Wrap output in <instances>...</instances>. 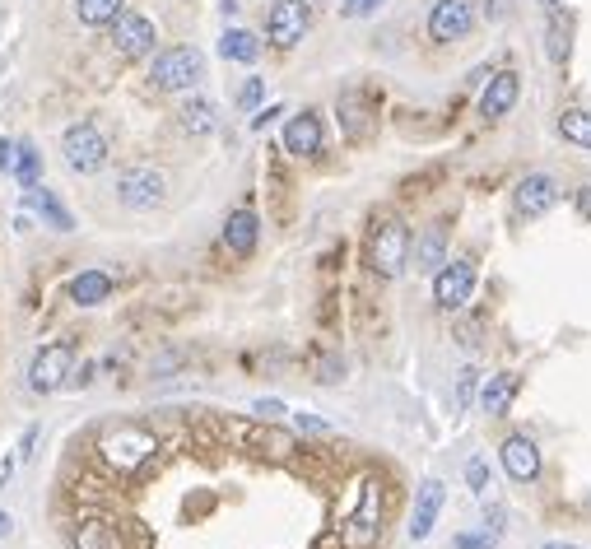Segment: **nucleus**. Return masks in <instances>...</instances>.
Returning a JSON list of instances; mask_svg holds the SVG:
<instances>
[{
    "instance_id": "18",
    "label": "nucleus",
    "mask_w": 591,
    "mask_h": 549,
    "mask_svg": "<svg viewBox=\"0 0 591 549\" xmlns=\"http://www.w3.org/2000/svg\"><path fill=\"white\" fill-rule=\"evenodd\" d=\"M256 242H261V219H256L252 210H233V215L224 219V247L247 261V256L256 252Z\"/></svg>"
},
{
    "instance_id": "3",
    "label": "nucleus",
    "mask_w": 591,
    "mask_h": 549,
    "mask_svg": "<svg viewBox=\"0 0 591 549\" xmlns=\"http://www.w3.org/2000/svg\"><path fill=\"white\" fill-rule=\"evenodd\" d=\"M410 224L405 219H377L368 228V242H363V261L373 270L377 280H396L410 261Z\"/></svg>"
},
{
    "instance_id": "25",
    "label": "nucleus",
    "mask_w": 591,
    "mask_h": 549,
    "mask_svg": "<svg viewBox=\"0 0 591 549\" xmlns=\"http://www.w3.org/2000/svg\"><path fill=\"white\" fill-rule=\"evenodd\" d=\"M177 121H182V131L187 135H210L219 126V112H215L210 98H187L182 112H177Z\"/></svg>"
},
{
    "instance_id": "41",
    "label": "nucleus",
    "mask_w": 591,
    "mask_h": 549,
    "mask_svg": "<svg viewBox=\"0 0 591 549\" xmlns=\"http://www.w3.org/2000/svg\"><path fill=\"white\" fill-rule=\"evenodd\" d=\"M252 410H256V415H261V419H275V415H284V405H280V401H256Z\"/></svg>"
},
{
    "instance_id": "26",
    "label": "nucleus",
    "mask_w": 591,
    "mask_h": 549,
    "mask_svg": "<svg viewBox=\"0 0 591 549\" xmlns=\"http://www.w3.org/2000/svg\"><path fill=\"white\" fill-rule=\"evenodd\" d=\"M559 140L573 149H591V108L559 112Z\"/></svg>"
},
{
    "instance_id": "14",
    "label": "nucleus",
    "mask_w": 591,
    "mask_h": 549,
    "mask_svg": "<svg viewBox=\"0 0 591 549\" xmlns=\"http://www.w3.org/2000/svg\"><path fill=\"white\" fill-rule=\"evenodd\" d=\"M517 98H522V75L517 70H498V75H489V84H484L480 94V117L484 121H503L512 108H517Z\"/></svg>"
},
{
    "instance_id": "9",
    "label": "nucleus",
    "mask_w": 591,
    "mask_h": 549,
    "mask_svg": "<svg viewBox=\"0 0 591 549\" xmlns=\"http://www.w3.org/2000/svg\"><path fill=\"white\" fill-rule=\"evenodd\" d=\"M475 284H480L475 261H447V266L433 275V303L443 312H461L475 298Z\"/></svg>"
},
{
    "instance_id": "15",
    "label": "nucleus",
    "mask_w": 591,
    "mask_h": 549,
    "mask_svg": "<svg viewBox=\"0 0 591 549\" xmlns=\"http://www.w3.org/2000/svg\"><path fill=\"white\" fill-rule=\"evenodd\" d=\"M284 149L294 154V159H312V154H322L326 149V126L317 112H294V117L284 121Z\"/></svg>"
},
{
    "instance_id": "34",
    "label": "nucleus",
    "mask_w": 591,
    "mask_h": 549,
    "mask_svg": "<svg viewBox=\"0 0 591 549\" xmlns=\"http://www.w3.org/2000/svg\"><path fill=\"white\" fill-rule=\"evenodd\" d=\"M480 391V368H461V382H457V405H471V396Z\"/></svg>"
},
{
    "instance_id": "10",
    "label": "nucleus",
    "mask_w": 591,
    "mask_h": 549,
    "mask_svg": "<svg viewBox=\"0 0 591 549\" xmlns=\"http://www.w3.org/2000/svg\"><path fill=\"white\" fill-rule=\"evenodd\" d=\"M117 201L126 210H159L168 201V177L159 168H126L117 177Z\"/></svg>"
},
{
    "instance_id": "7",
    "label": "nucleus",
    "mask_w": 591,
    "mask_h": 549,
    "mask_svg": "<svg viewBox=\"0 0 591 549\" xmlns=\"http://www.w3.org/2000/svg\"><path fill=\"white\" fill-rule=\"evenodd\" d=\"M308 28H312L308 0H270V10H266V38H270V47L294 52L298 42L308 38Z\"/></svg>"
},
{
    "instance_id": "16",
    "label": "nucleus",
    "mask_w": 591,
    "mask_h": 549,
    "mask_svg": "<svg viewBox=\"0 0 591 549\" xmlns=\"http://www.w3.org/2000/svg\"><path fill=\"white\" fill-rule=\"evenodd\" d=\"M447 247H452V224H429L410 242V261H415L424 275H438L447 266Z\"/></svg>"
},
{
    "instance_id": "23",
    "label": "nucleus",
    "mask_w": 591,
    "mask_h": 549,
    "mask_svg": "<svg viewBox=\"0 0 591 549\" xmlns=\"http://www.w3.org/2000/svg\"><path fill=\"white\" fill-rule=\"evenodd\" d=\"M219 56L233 61V66H256V56H261V38H256L252 28H229V33L219 38Z\"/></svg>"
},
{
    "instance_id": "21",
    "label": "nucleus",
    "mask_w": 591,
    "mask_h": 549,
    "mask_svg": "<svg viewBox=\"0 0 591 549\" xmlns=\"http://www.w3.org/2000/svg\"><path fill=\"white\" fill-rule=\"evenodd\" d=\"M24 205H28V210H33V215H38L47 228H56V233H70V228H75V215H70L66 205L56 201L47 187H28V191H24Z\"/></svg>"
},
{
    "instance_id": "12",
    "label": "nucleus",
    "mask_w": 591,
    "mask_h": 549,
    "mask_svg": "<svg viewBox=\"0 0 591 549\" xmlns=\"http://www.w3.org/2000/svg\"><path fill=\"white\" fill-rule=\"evenodd\" d=\"M554 201H559V187H554L550 173H526L512 187V215L517 219H540L545 210H554Z\"/></svg>"
},
{
    "instance_id": "33",
    "label": "nucleus",
    "mask_w": 591,
    "mask_h": 549,
    "mask_svg": "<svg viewBox=\"0 0 591 549\" xmlns=\"http://www.w3.org/2000/svg\"><path fill=\"white\" fill-rule=\"evenodd\" d=\"M457 549H498V536L494 531H461Z\"/></svg>"
},
{
    "instance_id": "17",
    "label": "nucleus",
    "mask_w": 591,
    "mask_h": 549,
    "mask_svg": "<svg viewBox=\"0 0 591 549\" xmlns=\"http://www.w3.org/2000/svg\"><path fill=\"white\" fill-rule=\"evenodd\" d=\"M447 503V489L443 480H424L415 494V508H410V540H424L433 531V522H438V512H443Z\"/></svg>"
},
{
    "instance_id": "13",
    "label": "nucleus",
    "mask_w": 591,
    "mask_h": 549,
    "mask_svg": "<svg viewBox=\"0 0 591 549\" xmlns=\"http://www.w3.org/2000/svg\"><path fill=\"white\" fill-rule=\"evenodd\" d=\"M498 461L508 470V480H517V484L540 480V447L531 433H508V438L498 442Z\"/></svg>"
},
{
    "instance_id": "42",
    "label": "nucleus",
    "mask_w": 591,
    "mask_h": 549,
    "mask_svg": "<svg viewBox=\"0 0 591 549\" xmlns=\"http://www.w3.org/2000/svg\"><path fill=\"white\" fill-rule=\"evenodd\" d=\"M10 475H14V456H0V489L10 484Z\"/></svg>"
},
{
    "instance_id": "46",
    "label": "nucleus",
    "mask_w": 591,
    "mask_h": 549,
    "mask_svg": "<svg viewBox=\"0 0 591 549\" xmlns=\"http://www.w3.org/2000/svg\"><path fill=\"white\" fill-rule=\"evenodd\" d=\"M559 5H564V0H540V10H559Z\"/></svg>"
},
{
    "instance_id": "11",
    "label": "nucleus",
    "mask_w": 591,
    "mask_h": 549,
    "mask_svg": "<svg viewBox=\"0 0 591 549\" xmlns=\"http://www.w3.org/2000/svg\"><path fill=\"white\" fill-rule=\"evenodd\" d=\"M475 0H433L429 10V38L433 42H461L475 28Z\"/></svg>"
},
{
    "instance_id": "1",
    "label": "nucleus",
    "mask_w": 591,
    "mask_h": 549,
    "mask_svg": "<svg viewBox=\"0 0 591 549\" xmlns=\"http://www.w3.org/2000/svg\"><path fill=\"white\" fill-rule=\"evenodd\" d=\"M382 517H387V489H382L377 475H363V480H354L350 508L340 512V522L331 526L326 549H377Z\"/></svg>"
},
{
    "instance_id": "8",
    "label": "nucleus",
    "mask_w": 591,
    "mask_h": 549,
    "mask_svg": "<svg viewBox=\"0 0 591 549\" xmlns=\"http://www.w3.org/2000/svg\"><path fill=\"white\" fill-rule=\"evenodd\" d=\"M112 47H117L126 61H145V56H154V47H159V28H154L149 14L121 10L117 19H112Z\"/></svg>"
},
{
    "instance_id": "40",
    "label": "nucleus",
    "mask_w": 591,
    "mask_h": 549,
    "mask_svg": "<svg viewBox=\"0 0 591 549\" xmlns=\"http://www.w3.org/2000/svg\"><path fill=\"white\" fill-rule=\"evenodd\" d=\"M294 424L308 433H326V419H317V415H294Z\"/></svg>"
},
{
    "instance_id": "24",
    "label": "nucleus",
    "mask_w": 591,
    "mask_h": 549,
    "mask_svg": "<svg viewBox=\"0 0 591 549\" xmlns=\"http://www.w3.org/2000/svg\"><path fill=\"white\" fill-rule=\"evenodd\" d=\"M340 121H345V135H350V140H368V135H373V112H368V103H363L354 89L340 94Z\"/></svg>"
},
{
    "instance_id": "5",
    "label": "nucleus",
    "mask_w": 591,
    "mask_h": 549,
    "mask_svg": "<svg viewBox=\"0 0 591 549\" xmlns=\"http://www.w3.org/2000/svg\"><path fill=\"white\" fill-rule=\"evenodd\" d=\"M61 159H66L70 173H84V177L98 173L108 163V135L98 131L94 121H75L61 135Z\"/></svg>"
},
{
    "instance_id": "6",
    "label": "nucleus",
    "mask_w": 591,
    "mask_h": 549,
    "mask_svg": "<svg viewBox=\"0 0 591 549\" xmlns=\"http://www.w3.org/2000/svg\"><path fill=\"white\" fill-rule=\"evenodd\" d=\"M70 373H75V345L52 340V345H42L33 354V363H28V387L38 391V396H52V391H61L70 382Z\"/></svg>"
},
{
    "instance_id": "36",
    "label": "nucleus",
    "mask_w": 591,
    "mask_h": 549,
    "mask_svg": "<svg viewBox=\"0 0 591 549\" xmlns=\"http://www.w3.org/2000/svg\"><path fill=\"white\" fill-rule=\"evenodd\" d=\"M373 10H382V0H345V5H340L345 19H363V14H373Z\"/></svg>"
},
{
    "instance_id": "20",
    "label": "nucleus",
    "mask_w": 591,
    "mask_h": 549,
    "mask_svg": "<svg viewBox=\"0 0 591 549\" xmlns=\"http://www.w3.org/2000/svg\"><path fill=\"white\" fill-rule=\"evenodd\" d=\"M573 28H578V19L559 5V10H550V24H545V56H550L554 66H568V56H573Z\"/></svg>"
},
{
    "instance_id": "43",
    "label": "nucleus",
    "mask_w": 591,
    "mask_h": 549,
    "mask_svg": "<svg viewBox=\"0 0 591 549\" xmlns=\"http://www.w3.org/2000/svg\"><path fill=\"white\" fill-rule=\"evenodd\" d=\"M578 215H582V219H591V187H587V191H578Z\"/></svg>"
},
{
    "instance_id": "45",
    "label": "nucleus",
    "mask_w": 591,
    "mask_h": 549,
    "mask_svg": "<svg viewBox=\"0 0 591 549\" xmlns=\"http://www.w3.org/2000/svg\"><path fill=\"white\" fill-rule=\"evenodd\" d=\"M545 549H578V545H568V540H545Z\"/></svg>"
},
{
    "instance_id": "19",
    "label": "nucleus",
    "mask_w": 591,
    "mask_h": 549,
    "mask_svg": "<svg viewBox=\"0 0 591 549\" xmlns=\"http://www.w3.org/2000/svg\"><path fill=\"white\" fill-rule=\"evenodd\" d=\"M75 549H126V540H121L117 522L112 517H80L75 522Z\"/></svg>"
},
{
    "instance_id": "44",
    "label": "nucleus",
    "mask_w": 591,
    "mask_h": 549,
    "mask_svg": "<svg viewBox=\"0 0 591 549\" xmlns=\"http://www.w3.org/2000/svg\"><path fill=\"white\" fill-rule=\"evenodd\" d=\"M5 536H14V517H10V512H0V540H5Z\"/></svg>"
},
{
    "instance_id": "22",
    "label": "nucleus",
    "mask_w": 591,
    "mask_h": 549,
    "mask_svg": "<svg viewBox=\"0 0 591 549\" xmlns=\"http://www.w3.org/2000/svg\"><path fill=\"white\" fill-rule=\"evenodd\" d=\"M108 298H112L108 270H80V275L70 280V303H75V308H98V303H108Z\"/></svg>"
},
{
    "instance_id": "38",
    "label": "nucleus",
    "mask_w": 591,
    "mask_h": 549,
    "mask_svg": "<svg viewBox=\"0 0 591 549\" xmlns=\"http://www.w3.org/2000/svg\"><path fill=\"white\" fill-rule=\"evenodd\" d=\"M38 424H28V429H24V438H19V461H28V456H33V442H38Z\"/></svg>"
},
{
    "instance_id": "28",
    "label": "nucleus",
    "mask_w": 591,
    "mask_h": 549,
    "mask_svg": "<svg viewBox=\"0 0 591 549\" xmlns=\"http://www.w3.org/2000/svg\"><path fill=\"white\" fill-rule=\"evenodd\" d=\"M121 10H126V0H75V14H80L84 28H112Z\"/></svg>"
},
{
    "instance_id": "32",
    "label": "nucleus",
    "mask_w": 591,
    "mask_h": 549,
    "mask_svg": "<svg viewBox=\"0 0 591 549\" xmlns=\"http://www.w3.org/2000/svg\"><path fill=\"white\" fill-rule=\"evenodd\" d=\"M466 484H471V494H484V489H489V466H484L480 456L466 461Z\"/></svg>"
},
{
    "instance_id": "35",
    "label": "nucleus",
    "mask_w": 591,
    "mask_h": 549,
    "mask_svg": "<svg viewBox=\"0 0 591 549\" xmlns=\"http://www.w3.org/2000/svg\"><path fill=\"white\" fill-rule=\"evenodd\" d=\"M475 10H480L489 24H503V19L512 14V0H484V5H475Z\"/></svg>"
},
{
    "instance_id": "39",
    "label": "nucleus",
    "mask_w": 591,
    "mask_h": 549,
    "mask_svg": "<svg viewBox=\"0 0 591 549\" xmlns=\"http://www.w3.org/2000/svg\"><path fill=\"white\" fill-rule=\"evenodd\" d=\"M280 112H284V108H256L252 126H256V131H266V126H270V121H275V117H280Z\"/></svg>"
},
{
    "instance_id": "4",
    "label": "nucleus",
    "mask_w": 591,
    "mask_h": 549,
    "mask_svg": "<svg viewBox=\"0 0 591 549\" xmlns=\"http://www.w3.org/2000/svg\"><path fill=\"white\" fill-rule=\"evenodd\" d=\"M149 80H154V89H163V94H191V89L205 80V56L196 52V47H168V52L154 56Z\"/></svg>"
},
{
    "instance_id": "27",
    "label": "nucleus",
    "mask_w": 591,
    "mask_h": 549,
    "mask_svg": "<svg viewBox=\"0 0 591 549\" xmlns=\"http://www.w3.org/2000/svg\"><path fill=\"white\" fill-rule=\"evenodd\" d=\"M517 387H522V377L517 373H498L489 387H484V415H503L512 401H517Z\"/></svg>"
},
{
    "instance_id": "37",
    "label": "nucleus",
    "mask_w": 591,
    "mask_h": 549,
    "mask_svg": "<svg viewBox=\"0 0 591 549\" xmlns=\"http://www.w3.org/2000/svg\"><path fill=\"white\" fill-rule=\"evenodd\" d=\"M14 163H19V140H0V173L14 177Z\"/></svg>"
},
{
    "instance_id": "30",
    "label": "nucleus",
    "mask_w": 591,
    "mask_h": 549,
    "mask_svg": "<svg viewBox=\"0 0 591 549\" xmlns=\"http://www.w3.org/2000/svg\"><path fill=\"white\" fill-rule=\"evenodd\" d=\"M14 182L19 187H42V154L28 140H19V163H14Z\"/></svg>"
},
{
    "instance_id": "2",
    "label": "nucleus",
    "mask_w": 591,
    "mask_h": 549,
    "mask_svg": "<svg viewBox=\"0 0 591 549\" xmlns=\"http://www.w3.org/2000/svg\"><path fill=\"white\" fill-rule=\"evenodd\" d=\"M98 456H103V466L112 470V475H140V470L159 456V433L145 429V424H112V429H103V438H98Z\"/></svg>"
},
{
    "instance_id": "29",
    "label": "nucleus",
    "mask_w": 591,
    "mask_h": 549,
    "mask_svg": "<svg viewBox=\"0 0 591 549\" xmlns=\"http://www.w3.org/2000/svg\"><path fill=\"white\" fill-rule=\"evenodd\" d=\"M247 447L280 461V456L294 452V438H289V433H280V429H247Z\"/></svg>"
},
{
    "instance_id": "31",
    "label": "nucleus",
    "mask_w": 591,
    "mask_h": 549,
    "mask_svg": "<svg viewBox=\"0 0 591 549\" xmlns=\"http://www.w3.org/2000/svg\"><path fill=\"white\" fill-rule=\"evenodd\" d=\"M261 94H266V84H261V75H252V80L238 89V108L242 112H256V108H261Z\"/></svg>"
}]
</instances>
